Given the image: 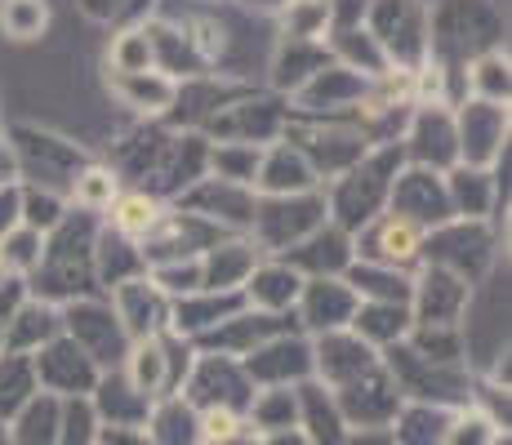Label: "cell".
<instances>
[{
  "mask_svg": "<svg viewBox=\"0 0 512 445\" xmlns=\"http://www.w3.org/2000/svg\"><path fill=\"white\" fill-rule=\"evenodd\" d=\"M174 379L179 374H174V356L165 352V343L156 334L152 339H139V348L130 352V388L152 401V397H165L174 388Z\"/></svg>",
  "mask_w": 512,
  "mask_h": 445,
  "instance_id": "8992f818",
  "label": "cell"
},
{
  "mask_svg": "<svg viewBox=\"0 0 512 445\" xmlns=\"http://www.w3.org/2000/svg\"><path fill=\"white\" fill-rule=\"evenodd\" d=\"M250 294L259 308H290V303L299 299V276H294L290 267H263L250 281Z\"/></svg>",
  "mask_w": 512,
  "mask_h": 445,
  "instance_id": "603a6c76",
  "label": "cell"
},
{
  "mask_svg": "<svg viewBox=\"0 0 512 445\" xmlns=\"http://www.w3.org/2000/svg\"><path fill=\"white\" fill-rule=\"evenodd\" d=\"M334 405H339V414L348 423H357V428H383V423L397 419L401 397H397V383L374 365V370L343 383V392H339V401Z\"/></svg>",
  "mask_w": 512,
  "mask_h": 445,
  "instance_id": "6da1fadb",
  "label": "cell"
},
{
  "mask_svg": "<svg viewBox=\"0 0 512 445\" xmlns=\"http://www.w3.org/2000/svg\"><path fill=\"white\" fill-rule=\"evenodd\" d=\"M268 187H281V192H299V187L312 183V165L303 152H290V147H277L268 161V174H263Z\"/></svg>",
  "mask_w": 512,
  "mask_h": 445,
  "instance_id": "cb8c5ba5",
  "label": "cell"
},
{
  "mask_svg": "<svg viewBox=\"0 0 512 445\" xmlns=\"http://www.w3.org/2000/svg\"><path fill=\"white\" fill-rule=\"evenodd\" d=\"M392 156H379V161H370L366 170H352L343 178L339 187V219L343 223H370L374 219V205L383 201V192H388V178H383V165H388Z\"/></svg>",
  "mask_w": 512,
  "mask_h": 445,
  "instance_id": "5b68a950",
  "label": "cell"
},
{
  "mask_svg": "<svg viewBox=\"0 0 512 445\" xmlns=\"http://www.w3.org/2000/svg\"><path fill=\"white\" fill-rule=\"evenodd\" d=\"M72 343L90 356V361H121L125 330L112 312L81 303V308H72Z\"/></svg>",
  "mask_w": 512,
  "mask_h": 445,
  "instance_id": "277c9868",
  "label": "cell"
},
{
  "mask_svg": "<svg viewBox=\"0 0 512 445\" xmlns=\"http://www.w3.org/2000/svg\"><path fill=\"white\" fill-rule=\"evenodd\" d=\"M348 445H392L388 428H361L357 437H348Z\"/></svg>",
  "mask_w": 512,
  "mask_h": 445,
  "instance_id": "60d3db41",
  "label": "cell"
},
{
  "mask_svg": "<svg viewBox=\"0 0 512 445\" xmlns=\"http://www.w3.org/2000/svg\"><path fill=\"white\" fill-rule=\"evenodd\" d=\"M112 219H116V227H121L125 236H147L156 223H161V214H156V201L147 192H130V196L116 201Z\"/></svg>",
  "mask_w": 512,
  "mask_h": 445,
  "instance_id": "d4e9b609",
  "label": "cell"
},
{
  "mask_svg": "<svg viewBox=\"0 0 512 445\" xmlns=\"http://www.w3.org/2000/svg\"><path fill=\"white\" fill-rule=\"evenodd\" d=\"M374 370V356L361 339H352V334H330L326 343H321V374H326L330 383H348L357 379V374Z\"/></svg>",
  "mask_w": 512,
  "mask_h": 445,
  "instance_id": "7c38bea8",
  "label": "cell"
},
{
  "mask_svg": "<svg viewBox=\"0 0 512 445\" xmlns=\"http://www.w3.org/2000/svg\"><path fill=\"white\" fill-rule=\"evenodd\" d=\"M374 232V241H370V259L374 263H383V267H401V263H410L419 254V227L415 223H406V219H397V214H388V219H379L370 227Z\"/></svg>",
  "mask_w": 512,
  "mask_h": 445,
  "instance_id": "30bf717a",
  "label": "cell"
},
{
  "mask_svg": "<svg viewBox=\"0 0 512 445\" xmlns=\"http://www.w3.org/2000/svg\"><path fill=\"white\" fill-rule=\"evenodd\" d=\"M303 294H308V321L312 325L339 330V325L352 321V294H348V285H339V281H312Z\"/></svg>",
  "mask_w": 512,
  "mask_h": 445,
  "instance_id": "e0dca14e",
  "label": "cell"
},
{
  "mask_svg": "<svg viewBox=\"0 0 512 445\" xmlns=\"http://www.w3.org/2000/svg\"><path fill=\"white\" fill-rule=\"evenodd\" d=\"M94 410L85 401H72L58 414V445H98V428H94Z\"/></svg>",
  "mask_w": 512,
  "mask_h": 445,
  "instance_id": "83f0119b",
  "label": "cell"
},
{
  "mask_svg": "<svg viewBox=\"0 0 512 445\" xmlns=\"http://www.w3.org/2000/svg\"><path fill=\"white\" fill-rule=\"evenodd\" d=\"M294 419H299V401L290 397V392H263L259 401H254V423H259V432H290Z\"/></svg>",
  "mask_w": 512,
  "mask_h": 445,
  "instance_id": "484cf974",
  "label": "cell"
},
{
  "mask_svg": "<svg viewBox=\"0 0 512 445\" xmlns=\"http://www.w3.org/2000/svg\"><path fill=\"white\" fill-rule=\"evenodd\" d=\"M58 223H63V210H58V201H54V196H27V227H32V232H36V227H58Z\"/></svg>",
  "mask_w": 512,
  "mask_h": 445,
  "instance_id": "f35d334b",
  "label": "cell"
},
{
  "mask_svg": "<svg viewBox=\"0 0 512 445\" xmlns=\"http://www.w3.org/2000/svg\"><path fill=\"white\" fill-rule=\"evenodd\" d=\"M495 441H499V432L486 414H468V419L450 423L446 437H441V445H495Z\"/></svg>",
  "mask_w": 512,
  "mask_h": 445,
  "instance_id": "d6a6232c",
  "label": "cell"
},
{
  "mask_svg": "<svg viewBox=\"0 0 512 445\" xmlns=\"http://www.w3.org/2000/svg\"><path fill=\"white\" fill-rule=\"evenodd\" d=\"M9 330V348H27V343H36V339H49L54 334V312H45V308H27V312H18L14 321L5 325Z\"/></svg>",
  "mask_w": 512,
  "mask_h": 445,
  "instance_id": "f1b7e54d",
  "label": "cell"
},
{
  "mask_svg": "<svg viewBox=\"0 0 512 445\" xmlns=\"http://www.w3.org/2000/svg\"><path fill=\"white\" fill-rule=\"evenodd\" d=\"M36 397V370L23 352H0V419H18L27 401Z\"/></svg>",
  "mask_w": 512,
  "mask_h": 445,
  "instance_id": "4fadbf2b",
  "label": "cell"
},
{
  "mask_svg": "<svg viewBox=\"0 0 512 445\" xmlns=\"http://www.w3.org/2000/svg\"><path fill=\"white\" fill-rule=\"evenodd\" d=\"M308 352L299 348V343H272V348L263 352H250V374L263 383H290V379H303L308 374Z\"/></svg>",
  "mask_w": 512,
  "mask_h": 445,
  "instance_id": "9a60e30c",
  "label": "cell"
},
{
  "mask_svg": "<svg viewBox=\"0 0 512 445\" xmlns=\"http://www.w3.org/2000/svg\"><path fill=\"white\" fill-rule=\"evenodd\" d=\"M303 423H308V445H348L343 414L321 388H303Z\"/></svg>",
  "mask_w": 512,
  "mask_h": 445,
  "instance_id": "2e32d148",
  "label": "cell"
},
{
  "mask_svg": "<svg viewBox=\"0 0 512 445\" xmlns=\"http://www.w3.org/2000/svg\"><path fill=\"white\" fill-rule=\"evenodd\" d=\"M228 388H236L245 397V383H241V370H236L232 361H223V356H205L201 365H196V374H192V392L187 397L192 401H201L205 410H214V405H223V410H232L236 397Z\"/></svg>",
  "mask_w": 512,
  "mask_h": 445,
  "instance_id": "ba28073f",
  "label": "cell"
},
{
  "mask_svg": "<svg viewBox=\"0 0 512 445\" xmlns=\"http://www.w3.org/2000/svg\"><path fill=\"white\" fill-rule=\"evenodd\" d=\"M392 205H397V219L406 223H441L450 210V196L441 187H432V174H406L397 187H392Z\"/></svg>",
  "mask_w": 512,
  "mask_h": 445,
  "instance_id": "52a82bcc",
  "label": "cell"
},
{
  "mask_svg": "<svg viewBox=\"0 0 512 445\" xmlns=\"http://www.w3.org/2000/svg\"><path fill=\"white\" fill-rule=\"evenodd\" d=\"M98 405H103V414L112 419V428H139V423L147 419V410H152V401H147L143 392H134L130 379H116V374L103 383Z\"/></svg>",
  "mask_w": 512,
  "mask_h": 445,
  "instance_id": "ac0fdd59",
  "label": "cell"
},
{
  "mask_svg": "<svg viewBox=\"0 0 512 445\" xmlns=\"http://www.w3.org/2000/svg\"><path fill=\"white\" fill-rule=\"evenodd\" d=\"M98 445H152V441L139 428H103L98 432Z\"/></svg>",
  "mask_w": 512,
  "mask_h": 445,
  "instance_id": "ab89813d",
  "label": "cell"
},
{
  "mask_svg": "<svg viewBox=\"0 0 512 445\" xmlns=\"http://www.w3.org/2000/svg\"><path fill=\"white\" fill-rule=\"evenodd\" d=\"M112 63H116V72H147V63H152V41H147V32L121 36L112 49Z\"/></svg>",
  "mask_w": 512,
  "mask_h": 445,
  "instance_id": "836d02e7",
  "label": "cell"
},
{
  "mask_svg": "<svg viewBox=\"0 0 512 445\" xmlns=\"http://www.w3.org/2000/svg\"><path fill=\"white\" fill-rule=\"evenodd\" d=\"M9 174V152H0V178Z\"/></svg>",
  "mask_w": 512,
  "mask_h": 445,
  "instance_id": "7bdbcfd3",
  "label": "cell"
},
{
  "mask_svg": "<svg viewBox=\"0 0 512 445\" xmlns=\"http://www.w3.org/2000/svg\"><path fill=\"white\" fill-rule=\"evenodd\" d=\"M352 325H357V334H366V339H397V334L406 330V308H397V303H374V308H361Z\"/></svg>",
  "mask_w": 512,
  "mask_h": 445,
  "instance_id": "4316f807",
  "label": "cell"
},
{
  "mask_svg": "<svg viewBox=\"0 0 512 445\" xmlns=\"http://www.w3.org/2000/svg\"><path fill=\"white\" fill-rule=\"evenodd\" d=\"M472 81H477L481 89H486L490 98H504L508 94V63L499 54H490V58H481L477 63V72H472Z\"/></svg>",
  "mask_w": 512,
  "mask_h": 445,
  "instance_id": "d590c367",
  "label": "cell"
},
{
  "mask_svg": "<svg viewBox=\"0 0 512 445\" xmlns=\"http://www.w3.org/2000/svg\"><path fill=\"white\" fill-rule=\"evenodd\" d=\"M112 89L139 112H161V107H170L179 98V85L156 72H112Z\"/></svg>",
  "mask_w": 512,
  "mask_h": 445,
  "instance_id": "8fae6325",
  "label": "cell"
},
{
  "mask_svg": "<svg viewBox=\"0 0 512 445\" xmlns=\"http://www.w3.org/2000/svg\"><path fill=\"white\" fill-rule=\"evenodd\" d=\"M0 445H9V441H5V432H0Z\"/></svg>",
  "mask_w": 512,
  "mask_h": 445,
  "instance_id": "ee69618b",
  "label": "cell"
},
{
  "mask_svg": "<svg viewBox=\"0 0 512 445\" xmlns=\"http://www.w3.org/2000/svg\"><path fill=\"white\" fill-rule=\"evenodd\" d=\"M156 281L165 290H201V259L187 267H156Z\"/></svg>",
  "mask_w": 512,
  "mask_h": 445,
  "instance_id": "74e56055",
  "label": "cell"
},
{
  "mask_svg": "<svg viewBox=\"0 0 512 445\" xmlns=\"http://www.w3.org/2000/svg\"><path fill=\"white\" fill-rule=\"evenodd\" d=\"M72 192H76V201H81V205L98 210V205H112V196H116V178L107 174V170H85V174L72 183Z\"/></svg>",
  "mask_w": 512,
  "mask_h": 445,
  "instance_id": "e575fe53",
  "label": "cell"
},
{
  "mask_svg": "<svg viewBox=\"0 0 512 445\" xmlns=\"http://www.w3.org/2000/svg\"><path fill=\"white\" fill-rule=\"evenodd\" d=\"M397 27V41H392V54L397 58H415L423 49V32H419V9L410 0H379V14H374V32H392Z\"/></svg>",
  "mask_w": 512,
  "mask_h": 445,
  "instance_id": "5bb4252c",
  "label": "cell"
},
{
  "mask_svg": "<svg viewBox=\"0 0 512 445\" xmlns=\"http://www.w3.org/2000/svg\"><path fill=\"white\" fill-rule=\"evenodd\" d=\"M250 263H254V254L245 250V245H214L210 250V259H201V285H210V290H228V285H241L245 281V272H250Z\"/></svg>",
  "mask_w": 512,
  "mask_h": 445,
  "instance_id": "ffe728a7",
  "label": "cell"
},
{
  "mask_svg": "<svg viewBox=\"0 0 512 445\" xmlns=\"http://www.w3.org/2000/svg\"><path fill=\"white\" fill-rule=\"evenodd\" d=\"M196 428H201V437L210 445H228V441H241V414L236 410H223V405H214V410H205L201 419H196Z\"/></svg>",
  "mask_w": 512,
  "mask_h": 445,
  "instance_id": "1f68e13d",
  "label": "cell"
},
{
  "mask_svg": "<svg viewBox=\"0 0 512 445\" xmlns=\"http://www.w3.org/2000/svg\"><path fill=\"white\" fill-rule=\"evenodd\" d=\"M152 445H196L201 441V428H196V414L187 410V401H170L156 410L152 419Z\"/></svg>",
  "mask_w": 512,
  "mask_h": 445,
  "instance_id": "44dd1931",
  "label": "cell"
},
{
  "mask_svg": "<svg viewBox=\"0 0 512 445\" xmlns=\"http://www.w3.org/2000/svg\"><path fill=\"white\" fill-rule=\"evenodd\" d=\"M41 232H32V227H23V232H5L0 236V263L5 267H32L41 263Z\"/></svg>",
  "mask_w": 512,
  "mask_h": 445,
  "instance_id": "4dcf8cb0",
  "label": "cell"
},
{
  "mask_svg": "<svg viewBox=\"0 0 512 445\" xmlns=\"http://www.w3.org/2000/svg\"><path fill=\"white\" fill-rule=\"evenodd\" d=\"M32 370H36V383H41V388L63 392V397H72V392H90L98 383L94 361L76 348L72 339H67V343H49L45 356H36V361H32Z\"/></svg>",
  "mask_w": 512,
  "mask_h": 445,
  "instance_id": "7a4b0ae2",
  "label": "cell"
},
{
  "mask_svg": "<svg viewBox=\"0 0 512 445\" xmlns=\"http://www.w3.org/2000/svg\"><path fill=\"white\" fill-rule=\"evenodd\" d=\"M45 23H49L45 0H5V5H0V27H5V36H14V41H36V36L45 32Z\"/></svg>",
  "mask_w": 512,
  "mask_h": 445,
  "instance_id": "7402d4cb",
  "label": "cell"
},
{
  "mask_svg": "<svg viewBox=\"0 0 512 445\" xmlns=\"http://www.w3.org/2000/svg\"><path fill=\"white\" fill-rule=\"evenodd\" d=\"M415 143H419V156L441 161V152H450V143H455L450 121H446V116H437V112H423L419 125H415Z\"/></svg>",
  "mask_w": 512,
  "mask_h": 445,
  "instance_id": "f546056e",
  "label": "cell"
},
{
  "mask_svg": "<svg viewBox=\"0 0 512 445\" xmlns=\"http://www.w3.org/2000/svg\"><path fill=\"white\" fill-rule=\"evenodd\" d=\"M481 192H486V178H481V174H455V201L464 205L472 219L486 210V205H481Z\"/></svg>",
  "mask_w": 512,
  "mask_h": 445,
  "instance_id": "8d00e7d4",
  "label": "cell"
},
{
  "mask_svg": "<svg viewBox=\"0 0 512 445\" xmlns=\"http://www.w3.org/2000/svg\"><path fill=\"white\" fill-rule=\"evenodd\" d=\"M508 134V116L495 103H472L464 112V152L468 161H490Z\"/></svg>",
  "mask_w": 512,
  "mask_h": 445,
  "instance_id": "9c48e42d",
  "label": "cell"
},
{
  "mask_svg": "<svg viewBox=\"0 0 512 445\" xmlns=\"http://www.w3.org/2000/svg\"><path fill=\"white\" fill-rule=\"evenodd\" d=\"M18 445H58V401L54 397H32L18 410Z\"/></svg>",
  "mask_w": 512,
  "mask_h": 445,
  "instance_id": "d6986e66",
  "label": "cell"
},
{
  "mask_svg": "<svg viewBox=\"0 0 512 445\" xmlns=\"http://www.w3.org/2000/svg\"><path fill=\"white\" fill-rule=\"evenodd\" d=\"M228 445H245V441H228Z\"/></svg>",
  "mask_w": 512,
  "mask_h": 445,
  "instance_id": "f6af8a7d",
  "label": "cell"
},
{
  "mask_svg": "<svg viewBox=\"0 0 512 445\" xmlns=\"http://www.w3.org/2000/svg\"><path fill=\"white\" fill-rule=\"evenodd\" d=\"M468 303V281L450 267H432L419 285V325H455V316Z\"/></svg>",
  "mask_w": 512,
  "mask_h": 445,
  "instance_id": "3957f363",
  "label": "cell"
},
{
  "mask_svg": "<svg viewBox=\"0 0 512 445\" xmlns=\"http://www.w3.org/2000/svg\"><path fill=\"white\" fill-rule=\"evenodd\" d=\"M259 445H308L299 437V432H272V437H263Z\"/></svg>",
  "mask_w": 512,
  "mask_h": 445,
  "instance_id": "b9f144b4",
  "label": "cell"
}]
</instances>
